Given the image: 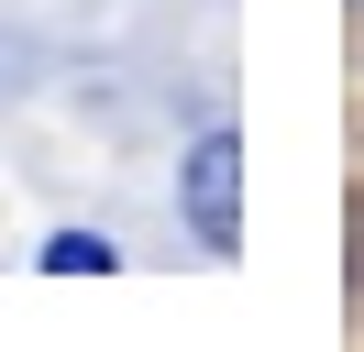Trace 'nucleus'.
<instances>
[{
  "label": "nucleus",
  "instance_id": "nucleus-1",
  "mask_svg": "<svg viewBox=\"0 0 364 352\" xmlns=\"http://www.w3.org/2000/svg\"><path fill=\"white\" fill-rule=\"evenodd\" d=\"M177 209H188V231H199V253H243V132L232 121H210L199 143H188V176H177Z\"/></svg>",
  "mask_w": 364,
  "mask_h": 352
},
{
  "label": "nucleus",
  "instance_id": "nucleus-2",
  "mask_svg": "<svg viewBox=\"0 0 364 352\" xmlns=\"http://www.w3.org/2000/svg\"><path fill=\"white\" fill-rule=\"evenodd\" d=\"M111 264H122L111 231H55V242H45V275H111Z\"/></svg>",
  "mask_w": 364,
  "mask_h": 352
}]
</instances>
